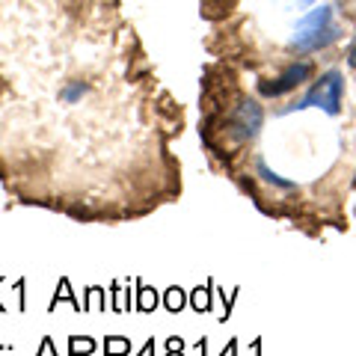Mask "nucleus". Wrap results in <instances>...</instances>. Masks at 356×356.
<instances>
[{
    "label": "nucleus",
    "instance_id": "nucleus-1",
    "mask_svg": "<svg viewBox=\"0 0 356 356\" xmlns=\"http://www.w3.org/2000/svg\"><path fill=\"white\" fill-rule=\"evenodd\" d=\"M341 89H344V83H341V72H327L321 81L315 83V89L303 98L300 104H294V107H324L327 113H332L336 116L339 110H341Z\"/></svg>",
    "mask_w": 356,
    "mask_h": 356
},
{
    "label": "nucleus",
    "instance_id": "nucleus-3",
    "mask_svg": "<svg viewBox=\"0 0 356 356\" xmlns=\"http://www.w3.org/2000/svg\"><path fill=\"white\" fill-rule=\"evenodd\" d=\"M261 122H264L261 107L255 104V102H250V98H241L238 107L232 110L229 125H232V131H235L238 140H252L255 134L261 131Z\"/></svg>",
    "mask_w": 356,
    "mask_h": 356
},
{
    "label": "nucleus",
    "instance_id": "nucleus-4",
    "mask_svg": "<svg viewBox=\"0 0 356 356\" xmlns=\"http://www.w3.org/2000/svg\"><path fill=\"white\" fill-rule=\"evenodd\" d=\"M330 24H332V6H315V9H309V13L297 21V27H294V42H291V44L312 39L315 33H321V30L330 27Z\"/></svg>",
    "mask_w": 356,
    "mask_h": 356
},
{
    "label": "nucleus",
    "instance_id": "nucleus-7",
    "mask_svg": "<svg viewBox=\"0 0 356 356\" xmlns=\"http://www.w3.org/2000/svg\"><path fill=\"white\" fill-rule=\"evenodd\" d=\"M297 3H312V0H297Z\"/></svg>",
    "mask_w": 356,
    "mask_h": 356
},
{
    "label": "nucleus",
    "instance_id": "nucleus-5",
    "mask_svg": "<svg viewBox=\"0 0 356 356\" xmlns=\"http://www.w3.org/2000/svg\"><path fill=\"white\" fill-rule=\"evenodd\" d=\"M339 36H341V30H339L336 24H330V27H324L321 33H315V36H312V39H306V42H297V44H294V51H300V54L321 51V48H327V44H332V42H339Z\"/></svg>",
    "mask_w": 356,
    "mask_h": 356
},
{
    "label": "nucleus",
    "instance_id": "nucleus-2",
    "mask_svg": "<svg viewBox=\"0 0 356 356\" xmlns=\"http://www.w3.org/2000/svg\"><path fill=\"white\" fill-rule=\"evenodd\" d=\"M309 77H312V63H306V60L291 63V65H285L280 77H273V81H264V83H261V95L280 98V95H285V92H291V89L303 86Z\"/></svg>",
    "mask_w": 356,
    "mask_h": 356
},
{
    "label": "nucleus",
    "instance_id": "nucleus-6",
    "mask_svg": "<svg viewBox=\"0 0 356 356\" xmlns=\"http://www.w3.org/2000/svg\"><path fill=\"white\" fill-rule=\"evenodd\" d=\"M348 63L353 65V69H356V39H353V44H350V54H348Z\"/></svg>",
    "mask_w": 356,
    "mask_h": 356
}]
</instances>
